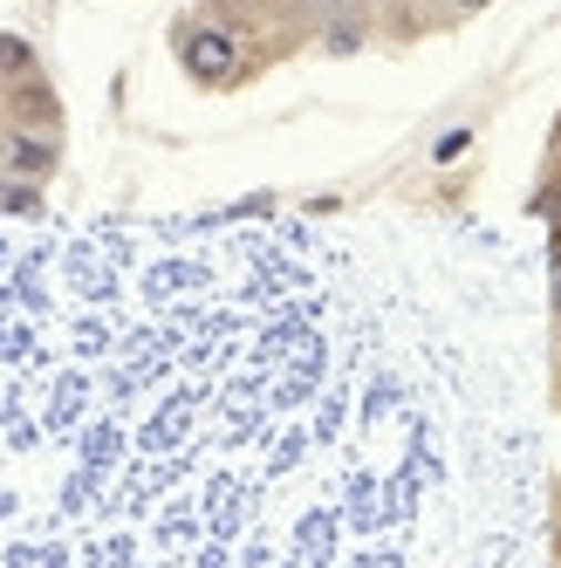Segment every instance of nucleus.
Instances as JSON below:
<instances>
[{
    "label": "nucleus",
    "mask_w": 561,
    "mask_h": 568,
    "mask_svg": "<svg viewBox=\"0 0 561 568\" xmlns=\"http://www.w3.org/2000/svg\"><path fill=\"white\" fill-rule=\"evenodd\" d=\"M178 55H185V69L198 75V83H226V75L239 69V55H233V42L220 28H178Z\"/></svg>",
    "instance_id": "nucleus-1"
},
{
    "label": "nucleus",
    "mask_w": 561,
    "mask_h": 568,
    "mask_svg": "<svg viewBox=\"0 0 561 568\" xmlns=\"http://www.w3.org/2000/svg\"><path fill=\"white\" fill-rule=\"evenodd\" d=\"M8 165H14V172H28V179H42V172H55V144H49V138H21V131H14V138H8Z\"/></svg>",
    "instance_id": "nucleus-2"
},
{
    "label": "nucleus",
    "mask_w": 561,
    "mask_h": 568,
    "mask_svg": "<svg viewBox=\"0 0 561 568\" xmlns=\"http://www.w3.org/2000/svg\"><path fill=\"white\" fill-rule=\"evenodd\" d=\"M28 69H34V49L21 34H0V75H28Z\"/></svg>",
    "instance_id": "nucleus-3"
},
{
    "label": "nucleus",
    "mask_w": 561,
    "mask_h": 568,
    "mask_svg": "<svg viewBox=\"0 0 561 568\" xmlns=\"http://www.w3.org/2000/svg\"><path fill=\"white\" fill-rule=\"evenodd\" d=\"M0 213H34V192H28V185H8V179H0Z\"/></svg>",
    "instance_id": "nucleus-4"
},
{
    "label": "nucleus",
    "mask_w": 561,
    "mask_h": 568,
    "mask_svg": "<svg viewBox=\"0 0 561 568\" xmlns=\"http://www.w3.org/2000/svg\"><path fill=\"white\" fill-rule=\"evenodd\" d=\"M356 42H364V28H356V21H336V28H329V49H336V55H349Z\"/></svg>",
    "instance_id": "nucleus-5"
},
{
    "label": "nucleus",
    "mask_w": 561,
    "mask_h": 568,
    "mask_svg": "<svg viewBox=\"0 0 561 568\" xmlns=\"http://www.w3.org/2000/svg\"><path fill=\"white\" fill-rule=\"evenodd\" d=\"M466 144H472V131H446V138H438V151H431V158H438V165H452V158H459Z\"/></svg>",
    "instance_id": "nucleus-6"
},
{
    "label": "nucleus",
    "mask_w": 561,
    "mask_h": 568,
    "mask_svg": "<svg viewBox=\"0 0 561 568\" xmlns=\"http://www.w3.org/2000/svg\"><path fill=\"white\" fill-rule=\"evenodd\" d=\"M302 8H315V14H329V21H356V0H302Z\"/></svg>",
    "instance_id": "nucleus-7"
},
{
    "label": "nucleus",
    "mask_w": 561,
    "mask_h": 568,
    "mask_svg": "<svg viewBox=\"0 0 561 568\" xmlns=\"http://www.w3.org/2000/svg\"><path fill=\"white\" fill-rule=\"evenodd\" d=\"M452 8H459V14H479V8H493V0H452Z\"/></svg>",
    "instance_id": "nucleus-8"
},
{
    "label": "nucleus",
    "mask_w": 561,
    "mask_h": 568,
    "mask_svg": "<svg viewBox=\"0 0 561 568\" xmlns=\"http://www.w3.org/2000/svg\"><path fill=\"white\" fill-rule=\"evenodd\" d=\"M554 308H561V281H554Z\"/></svg>",
    "instance_id": "nucleus-9"
}]
</instances>
